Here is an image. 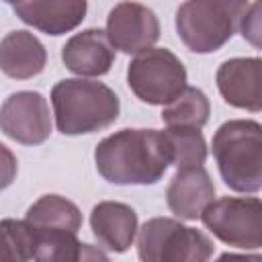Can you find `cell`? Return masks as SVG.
Masks as SVG:
<instances>
[{"instance_id": "1", "label": "cell", "mask_w": 262, "mask_h": 262, "mask_svg": "<svg viewBox=\"0 0 262 262\" xmlns=\"http://www.w3.org/2000/svg\"><path fill=\"white\" fill-rule=\"evenodd\" d=\"M98 174L111 184H156L170 166L164 131L121 129L94 149Z\"/></svg>"}, {"instance_id": "2", "label": "cell", "mask_w": 262, "mask_h": 262, "mask_svg": "<svg viewBox=\"0 0 262 262\" xmlns=\"http://www.w3.org/2000/svg\"><path fill=\"white\" fill-rule=\"evenodd\" d=\"M35 239V258L41 262H74V260H106V254L78 242L82 213L66 196L43 194L25 215Z\"/></svg>"}, {"instance_id": "3", "label": "cell", "mask_w": 262, "mask_h": 262, "mask_svg": "<svg viewBox=\"0 0 262 262\" xmlns=\"http://www.w3.org/2000/svg\"><path fill=\"white\" fill-rule=\"evenodd\" d=\"M57 131L86 135L111 127L119 119L121 102L115 90L96 80L68 78L51 88Z\"/></svg>"}, {"instance_id": "4", "label": "cell", "mask_w": 262, "mask_h": 262, "mask_svg": "<svg viewBox=\"0 0 262 262\" xmlns=\"http://www.w3.org/2000/svg\"><path fill=\"white\" fill-rule=\"evenodd\" d=\"M211 151L227 188L235 192L262 188V125L258 121H225L213 135Z\"/></svg>"}, {"instance_id": "5", "label": "cell", "mask_w": 262, "mask_h": 262, "mask_svg": "<svg viewBox=\"0 0 262 262\" xmlns=\"http://www.w3.org/2000/svg\"><path fill=\"white\" fill-rule=\"evenodd\" d=\"M246 10L225 0H186L176 10V33L190 51L213 53L233 37Z\"/></svg>"}, {"instance_id": "6", "label": "cell", "mask_w": 262, "mask_h": 262, "mask_svg": "<svg viewBox=\"0 0 262 262\" xmlns=\"http://www.w3.org/2000/svg\"><path fill=\"white\" fill-rule=\"evenodd\" d=\"M213 250V242L201 229L170 217L145 221L137 237V256L143 262H205Z\"/></svg>"}, {"instance_id": "7", "label": "cell", "mask_w": 262, "mask_h": 262, "mask_svg": "<svg viewBox=\"0 0 262 262\" xmlns=\"http://www.w3.org/2000/svg\"><path fill=\"white\" fill-rule=\"evenodd\" d=\"M127 84L141 102L168 104L184 90L186 70L170 49L149 47L131 59Z\"/></svg>"}, {"instance_id": "8", "label": "cell", "mask_w": 262, "mask_h": 262, "mask_svg": "<svg viewBox=\"0 0 262 262\" xmlns=\"http://www.w3.org/2000/svg\"><path fill=\"white\" fill-rule=\"evenodd\" d=\"M199 219L217 239L231 248L258 250L262 246V203L258 196L213 199Z\"/></svg>"}, {"instance_id": "9", "label": "cell", "mask_w": 262, "mask_h": 262, "mask_svg": "<svg viewBox=\"0 0 262 262\" xmlns=\"http://www.w3.org/2000/svg\"><path fill=\"white\" fill-rule=\"evenodd\" d=\"M0 131L23 145H41L51 135L47 98L35 90L12 92L0 106Z\"/></svg>"}, {"instance_id": "10", "label": "cell", "mask_w": 262, "mask_h": 262, "mask_svg": "<svg viewBox=\"0 0 262 262\" xmlns=\"http://www.w3.org/2000/svg\"><path fill=\"white\" fill-rule=\"evenodd\" d=\"M106 37L111 45L127 55H137L160 39V20L151 8L139 2H119L106 18Z\"/></svg>"}, {"instance_id": "11", "label": "cell", "mask_w": 262, "mask_h": 262, "mask_svg": "<svg viewBox=\"0 0 262 262\" xmlns=\"http://www.w3.org/2000/svg\"><path fill=\"white\" fill-rule=\"evenodd\" d=\"M262 61L260 57H233L219 66L217 88L223 100L235 108L258 113L262 108Z\"/></svg>"}, {"instance_id": "12", "label": "cell", "mask_w": 262, "mask_h": 262, "mask_svg": "<svg viewBox=\"0 0 262 262\" xmlns=\"http://www.w3.org/2000/svg\"><path fill=\"white\" fill-rule=\"evenodd\" d=\"M12 8L25 25L57 37L74 31L86 18L88 0H16Z\"/></svg>"}, {"instance_id": "13", "label": "cell", "mask_w": 262, "mask_h": 262, "mask_svg": "<svg viewBox=\"0 0 262 262\" xmlns=\"http://www.w3.org/2000/svg\"><path fill=\"white\" fill-rule=\"evenodd\" d=\"M61 61L76 76H104L115 63V47L102 29H84L66 41Z\"/></svg>"}, {"instance_id": "14", "label": "cell", "mask_w": 262, "mask_h": 262, "mask_svg": "<svg viewBox=\"0 0 262 262\" xmlns=\"http://www.w3.org/2000/svg\"><path fill=\"white\" fill-rule=\"evenodd\" d=\"M213 196L215 184L203 166L180 168L166 188L168 209L186 221H196Z\"/></svg>"}, {"instance_id": "15", "label": "cell", "mask_w": 262, "mask_h": 262, "mask_svg": "<svg viewBox=\"0 0 262 262\" xmlns=\"http://www.w3.org/2000/svg\"><path fill=\"white\" fill-rule=\"evenodd\" d=\"M90 227L96 242L115 254L127 252L137 235V213L133 207L117 201H102L92 207Z\"/></svg>"}, {"instance_id": "16", "label": "cell", "mask_w": 262, "mask_h": 262, "mask_svg": "<svg viewBox=\"0 0 262 262\" xmlns=\"http://www.w3.org/2000/svg\"><path fill=\"white\" fill-rule=\"evenodd\" d=\"M47 66L43 43L29 31H12L0 41V70L14 80H29Z\"/></svg>"}, {"instance_id": "17", "label": "cell", "mask_w": 262, "mask_h": 262, "mask_svg": "<svg viewBox=\"0 0 262 262\" xmlns=\"http://www.w3.org/2000/svg\"><path fill=\"white\" fill-rule=\"evenodd\" d=\"M211 104L207 94L201 88L184 86V90L172 98L168 104H164L162 121L168 127H194L203 129L209 121Z\"/></svg>"}, {"instance_id": "18", "label": "cell", "mask_w": 262, "mask_h": 262, "mask_svg": "<svg viewBox=\"0 0 262 262\" xmlns=\"http://www.w3.org/2000/svg\"><path fill=\"white\" fill-rule=\"evenodd\" d=\"M168 154H170V166L190 168V166H203L207 160V143L201 133V129L194 127H168L164 131Z\"/></svg>"}, {"instance_id": "19", "label": "cell", "mask_w": 262, "mask_h": 262, "mask_svg": "<svg viewBox=\"0 0 262 262\" xmlns=\"http://www.w3.org/2000/svg\"><path fill=\"white\" fill-rule=\"evenodd\" d=\"M35 258V239L27 221L2 219L0 221V260L25 262Z\"/></svg>"}, {"instance_id": "20", "label": "cell", "mask_w": 262, "mask_h": 262, "mask_svg": "<svg viewBox=\"0 0 262 262\" xmlns=\"http://www.w3.org/2000/svg\"><path fill=\"white\" fill-rule=\"evenodd\" d=\"M16 172H18L16 156L4 143H0V190L8 188L14 182Z\"/></svg>"}, {"instance_id": "21", "label": "cell", "mask_w": 262, "mask_h": 262, "mask_svg": "<svg viewBox=\"0 0 262 262\" xmlns=\"http://www.w3.org/2000/svg\"><path fill=\"white\" fill-rule=\"evenodd\" d=\"M225 2H229V4H233L237 8H248V0H225Z\"/></svg>"}, {"instance_id": "22", "label": "cell", "mask_w": 262, "mask_h": 262, "mask_svg": "<svg viewBox=\"0 0 262 262\" xmlns=\"http://www.w3.org/2000/svg\"><path fill=\"white\" fill-rule=\"evenodd\" d=\"M2 2H8V4H14L16 0H2Z\"/></svg>"}]
</instances>
